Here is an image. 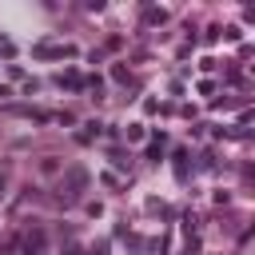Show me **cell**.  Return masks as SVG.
Instances as JSON below:
<instances>
[{
    "mask_svg": "<svg viewBox=\"0 0 255 255\" xmlns=\"http://www.w3.org/2000/svg\"><path fill=\"white\" fill-rule=\"evenodd\" d=\"M112 80H116V84H128V68L116 64V68H112Z\"/></svg>",
    "mask_w": 255,
    "mask_h": 255,
    "instance_id": "9",
    "label": "cell"
},
{
    "mask_svg": "<svg viewBox=\"0 0 255 255\" xmlns=\"http://www.w3.org/2000/svg\"><path fill=\"white\" fill-rule=\"evenodd\" d=\"M0 56H16V48H12L8 40H0Z\"/></svg>",
    "mask_w": 255,
    "mask_h": 255,
    "instance_id": "10",
    "label": "cell"
},
{
    "mask_svg": "<svg viewBox=\"0 0 255 255\" xmlns=\"http://www.w3.org/2000/svg\"><path fill=\"white\" fill-rule=\"evenodd\" d=\"M183 255H199V235H187V243H183Z\"/></svg>",
    "mask_w": 255,
    "mask_h": 255,
    "instance_id": "8",
    "label": "cell"
},
{
    "mask_svg": "<svg viewBox=\"0 0 255 255\" xmlns=\"http://www.w3.org/2000/svg\"><path fill=\"white\" fill-rule=\"evenodd\" d=\"M163 143H167V139H163V135H155V139L147 143V155H151V159H159V155H163Z\"/></svg>",
    "mask_w": 255,
    "mask_h": 255,
    "instance_id": "7",
    "label": "cell"
},
{
    "mask_svg": "<svg viewBox=\"0 0 255 255\" xmlns=\"http://www.w3.org/2000/svg\"><path fill=\"white\" fill-rule=\"evenodd\" d=\"M187 171H191V167H187V151H175V179L187 183Z\"/></svg>",
    "mask_w": 255,
    "mask_h": 255,
    "instance_id": "6",
    "label": "cell"
},
{
    "mask_svg": "<svg viewBox=\"0 0 255 255\" xmlns=\"http://www.w3.org/2000/svg\"><path fill=\"white\" fill-rule=\"evenodd\" d=\"M92 255H108V243H96V247H92Z\"/></svg>",
    "mask_w": 255,
    "mask_h": 255,
    "instance_id": "11",
    "label": "cell"
},
{
    "mask_svg": "<svg viewBox=\"0 0 255 255\" xmlns=\"http://www.w3.org/2000/svg\"><path fill=\"white\" fill-rule=\"evenodd\" d=\"M32 56L36 60H64V56H76V48L64 40H40V44H32Z\"/></svg>",
    "mask_w": 255,
    "mask_h": 255,
    "instance_id": "2",
    "label": "cell"
},
{
    "mask_svg": "<svg viewBox=\"0 0 255 255\" xmlns=\"http://www.w3.org/2000/svg\"><path fill=\"white\" fill-rule=\"evenodd\" d=\"M16 247H20V255H44V247H48V235H44L40 227H28V231L16 239Z\"/></svg>",
    "mask_w": 255,
    "mask_h": 255,
    "instance_id": "3",
    "label": "cell"
},
{
    "mask_svg": "<svg viewBox=\"0 0 255 255\" xmlns=\"http://www.w3.org/2000/svg\"><path fill=\"white\" fill-rule=\"evenodd\" d=\"M0 195H4V175H0Z\"/></svg>",
    "mask_w": 255,
    "mask_h": 255,
    "instance_id": "12",
    "label": "cell"
},
{
    "mask_svg": "<svg viewBox=\"0 0 255 255\" xmlns=\"http://www.w3.org/2000/svg\"><path fill=\"white\" fill-rule=\"evenodd\" d=\"M143 24H147V28L167 24V8H147V12H143Z\"/></svg>",
    "mask_w": 255,
    "mask_h": 255,
    "instance_id": "5",
    "label": "cell"
},
{
    "mask_svg": "<svg viewBox=\"0 0 255 255\" xmlns=\"http://www.w3.org/2000/svg\"><path fill=\"white\" fill-rule=\"evenodd\" d=\"M56 84H60V88L80 92V88H88V76H80V72H60V76H56Z\"/></svg>",
    "mask_w": 255,
    "mask_h": 255,
    "instance_id": "4",
    "label": "cell"
},
{
    "mask_svg": "<svg viewBox=\"0 0 255 255\" xmlns=\"http://www.w3.org/2000/svg\"><path fill=\"white\" fill-rule=\"evenodd\" d=\"M88 179H92V175H88V167H80V163H76V167H68V171L60 175V199H64V203L80 199V195H84V187H88Z\"/></svg>",
    "mask_w": 255,
    "mask_h": 255,
    "instance_id": "1",
    "label": "cell"
}]
</instances>
